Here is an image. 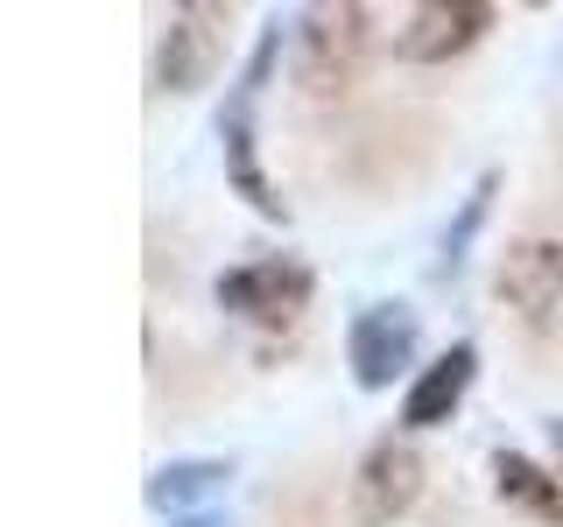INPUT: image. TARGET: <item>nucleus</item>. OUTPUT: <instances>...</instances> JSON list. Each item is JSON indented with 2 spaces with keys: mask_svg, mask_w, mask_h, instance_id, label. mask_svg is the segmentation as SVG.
<instances>
[{
  "mask_svg": "<svg viewBox=\"0 0 563 527\" xmlns=\"http://www.w3.org/2000/svg\"><path fill=\"white\" fill-rule=\"evenodd\" d=\"M416 500H422V457H416V444L380 436V444L360 457V471H352V520H360V527H395Z\"/></svg>",
  "mask_w": 563,
  "mask_h": 527,
  "instance_id": "39448f33",
  "label": "nucleus"
},
{
  "mask_svg": "<svg viewBox=\"0 0 563 527\" xmlns=\"http://www.w3.org/2000/svg\"><path fill=\"white\" fill-rule=\"evenodd\" d=\"M500 303L521 324H550L563 310V239H515L500 260Z\"/></svg>",
  "mask_w": 563,
  "mask_h": 527,
  "instance_id": "6e6552de",
  "label": "nucleus"
},
{
  "mask_svg": "<svg viewBox=\"0 0 563 527\" xmlns=\"http://www.w3.org/2000/svg\"><path fill=\"white\" fill-rule=\"evenodd\" d=\"M275 49H282V29H268V35L254 43V57H246V70L233 78V92H225V105H219L225 176H233V190H240V198L261 211V218H289V204H282V190L268 183V176H261V155H254V105H261V92H268Z\"/></svg>",
  "mask_w": 563,
  "mask_h": 527,
  "instance_id": "f257e3e1",
  "label": "nucleus"
},
{
  "mask_svg": "<svg viewBox=\"0 0 563 527\" xmlns=\"http://www.w3.org/2000/svg\"><path fill=\"white\" fill-rule=\"evenodd\" d=\"M556 444H563V422H556Z\"/></svg>",
  "mask_w": 563,
  "mask_h": 527,
  "instance_id": "4468645a",
  "label": "nucleus"
},
{
  "mask_svg": "<svg viewBox=\"0 0 563 527\" xmlns=\"http://www.w3.org/2000/svg\"><path fill=\"white\" fill-rule=\"evenodd\" d=\"M169 527H211V520H205V514H198V520H169Z\"/></svg>",
  "mask_w": 563,
  "mask_h": 527,
  "instance_id": "ddd939ff",
  "label": "nucleus"
},
{
  "mask_svg": "<svg viewBox=\"0 0 563 527\" xmlns=\"http://www.w3.org/2000/svg\"><path fill=\"white\" fill-rule=\"evenodd\" d=\"M493 22H500V14H493L486 0H422V8L401 14L395 57H409V64H444V57H457V49L479 43Z\"/></svg>",
  "mask_w": 563,
  "mask_h": 527,
  "instance_id": "423d86ee",
  "label": "nucleus"
},
{
  "mask_svg": "<svg viewBox=\"0 0 563 527\" xmlns=\"http://www.w3.org/2000/svg\"><path fill=\"white\" fill-rule=\"evenodd\" d=\"M211 295H219V310H233L261 330H289L310 310V268L289 254H268V260H246V268H225L211 281Z\"/></svg>",
  "mask_w": 563,
  "mask_h": 527,
  "instance_id": "20e7f679",
  "label": "nucleus"
},
{
  "mask_svg": "<svg viewBox=\"0 0 563 527\" xmlns=\"http://www.w3.org/2000/svg\"><path fill=\"white\" fill-rule=\"evenodd\" d=\"M225 29H233V8L219 0H190V8H169L163 35H155V64H148V85L155 92H198L211 85V70L225 57Z\"/></svg>",
  "mask_w": 563,
  "mask_h": 527,
  "instance_id": "7ed1b4c3",
  "label": "nucleus"
},
{
  "mask_svg": "<svg viewBox=\"0 0 563 527\" xmlns=\"http://www.w3.org/2000/svg\"><path fill=\"white\" fill-rule=\"evenodd\" d=\"M472 373H479V351H472V345H451L444 359H430L409 380V394H401V422H409V429H437V422H451L457 401H465V386H472Z\"/></svg>",
  "mask_w": 563,
  "mask_h": 527,
  "instance_id": "1a4fd4ad",
  "label": "nucleus"
},
{
  "mask_svg": "<svg viewBox=\"0 0 563 527\" xmlns=\"http://www.w3.org/2000/svg\"><path fill=\"white\" fill-rule=\"evenodd\" d=\"M233 479V464H219V457H176L148 479V506H163V514H184V506L211 500V492H225Z\"/></svg>",
  "mask_w": 563,
  "mask_h": 527,
  "instance_id": "9b49d317",
  "label": "nucleus"
},
{
  "mask_svg": "<svg viewBox=\"0 0 563 527\" xmlns=\"http://www.w3.org/2000/svg\"><path fill=\"white\" fill-rule=\"evenodd\" d=\"M366 43H374V14L366 8H310L296 22V85L310 99H339L360 85Z\"/></svg>",
  "mask_w": 563,
  "mask_h": 527,
  "instance_id": "f03ea898",
  "label": "nucleus"
},
{
  "mask_svg": "<svg viewBox=\"0 0 563 527\" xmlns=\"http://www.w3.org/2000/svg\"><path fill=\"white\" fill-rule=\"evenodd\" d=\"M345 359L360 386H395V373H409V359H416V310H401V303L360 310L345 330Z\"/></svg>",
  "mask_w": 563,
  "mask_h": 527,
  "instance_id": "0eeeda50",
  "label": "nucleus"
},
{
  "mask_svg": "<svg viewBox=\"0 0 563 527\" xmlns=\"http://www.w3.org/2000/svg\"><path fill=\"white\" fill-rule=\"evenodd\" d=\"M493 190H500V176H479V183H472V198H465V211H457V225L444 233V268H457V260H465L472 233L486 225V204H493Z\"/></svg>",
  "mask_w": 563,
  "mask_h": 527,
  "instance_id": "f8f14e48",
  "label": "nucleus"
},
{
  "mask_svg": "<svg viewBox=\"0 0 563 527\" xmlns=\"http://www.w3.org/2000/svg\"><path fill=\"white\" fill-rule=\"evenodd\" d=\"M493 492H500L507 506H521L528 520H542V527H563V485H556L550 471L536 464V457H521V450H500V457H493Z\"/></svg>",
  "mask_w": 563,
  "mask_h": 527,
  "instance_id": "9d476101",
  "label": "nucleus"
}]
</instances>
